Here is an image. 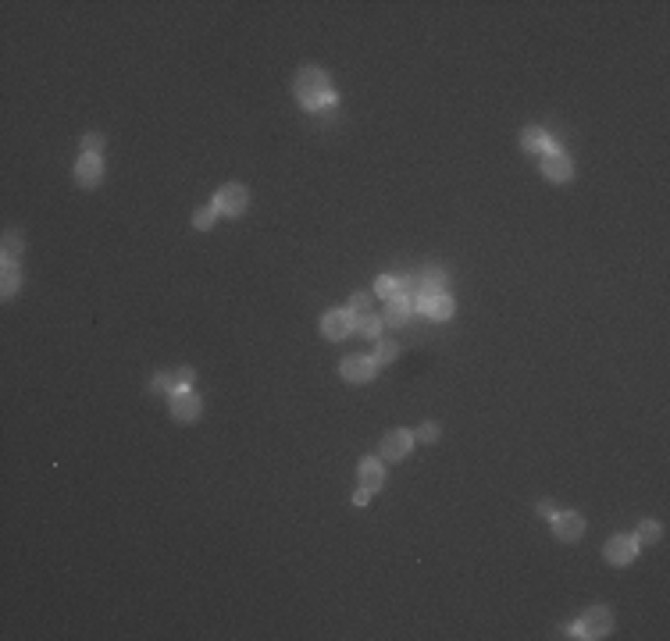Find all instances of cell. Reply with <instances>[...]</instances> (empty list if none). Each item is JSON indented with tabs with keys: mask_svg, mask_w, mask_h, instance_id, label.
Wrapping results in <instances>:
<instances>
[{
	"mask_svg": "<svg viewBox=\"0 0 670 641\" xmlns=\"http://www.w3.org/2000/svg\"><path fill=\"white\" fill-rule=\"evenodd\" d=\"M200 396L193 392V389H179V392H171V417L179 421V424H193L196 417H200Z\"/></svg>",
	"mask_w": 670,
	"mask_h": 641,
	"instance_id": "5b68a950",
	"label": "cell"
},
{
	"mask_svg": "<svg viewBox=\"0 0 670 641\" xmlns=\"http://www.w3.org/2000/svg\"><path fill=\"white\" fill-rule=\"evenodd\" d=\"M357 332V317L350 313V310H328L324 317H321V335L328 339V343H343L346 335H353Z\"/></svg>",
	"mask_w": 670,
	"mask_h": 641,
	"instance_id": "7a4b0ae2",
	"label": "cell"
},
{
	"mask_svg": "<svg viewBox=\"0 0 670 641\" xmlns=\"http://www.w3.org/2000/svg\"><path fill=\"white\" fill-rule=\"evenodd\" d=\"M410 310H414V303H407L403 296H396V299H389V306H385L382 320H385V325H407Z\"/></svg>",
	"mask_w": 670,
	"mask_h": 641,
	"instance_id": "9a60e30c",
	"label": "cell"
},
{
	"mask_svg": "<svg viewBox=\"0 0 670 641\" xmlns=\"http://www.w3.org/2000/svg\"><path fill=\"white\" fill-rule=\"evenodd\" d=\"M214 221H218V207H214V203H211V207H200V210L193 214V228H200V232H207Z\"/></svg>",
	"mask_w": 670,
	"mask_h": 641,
	"instance_id": "603a6c76",
	"label": "cell"
},
{
	"mask_svg": "<svg viewBox=\"0 0 670 641\" xmlns=\"http://www.w3.org/2000/svg\"><path fill=\"white\" fill-rule=\"evenodd\" d=\"M382 481H385V467H382V460L364 456V460H361V488L378 492V488H382Z\"/></svg>",
	"mask_w": 670,
	"mask_h": 641,
	"instance_id": "4fadbf2b",
	"label": "cell"
},
{
	"mask_svg": "<svg viewBox=\"0 0 670 641\" xmlns=\"http://www.w3.org/2000/svg\"><path fill=\"white\" fill-rule=\"evenodd\" d=\"M542 175L560 185V182H570L574 164H570V157H567L563 150H549V153H542Z\"/></svg>",
	"mask_w": 670,
	"mask_h": 641,
	"instance_id": "52a82bcc",
	"label": "cell"
},
{
	"mask_svg": "<svg viewBox=\"0 0 670 641\" xmlns=\"http://www.w3.org/2000/svg\"><path fill=\"white\" fill-rule=\"evenodd\" d=\"M104 143H107V139H104L100 132H90V136H83V150H86L90 157H100V150H104Z\"/></svg>",
	"mask_w": 670,
	"mask_h": 641,
	"instance_id": "4316f807",
	"label": "cell"
},
{
	"mask_svg": "<svg viewBox=\"0 0 670 641\" xmlns=\"http://www.w3.org/2000/svg\"><path fill=\"white\" fill-rule=\"evenodd\" d=\"M18 253H22V235H18V232H8V235H4V260H18Z\"/></svg>",
	"mask_w": 670,
	"mask_h": 641,
	"instance_id": "484cf974",
	"label": "cell"
},
{
	"mask_svg": "<svg viewBox=\"0 0 670 641\" xmlns=\"http://www.w3.org/2000/svg\"><path fill=\"white\" fill-rule=\"evenodd\" d=\"M15 289H18V264L4 260V296H15Z\"/></svg>",
	"mask_w": 670,
	"mask_h": 641,
	"instance_id": "cb8c5ba5",
	"label": "cell"
},
{
	"mask_svg": "<svg viewBox=\"0 0 670 641\" xmlns=\"http://www.w3.org/2000/svg\"><path fill=\"white\" fill-rule=\"evenodd\" d=\"M353 502H357V506H368V502H371V492H368V488H361V492L353 495Z\"/></svg>",
	"mask_w": 670,
	"mask_h": 641,
	"instance_id": "4dcf8cb0",
	"label": "cell"
},
{
	"mask_svg": "<svg viewBox=\"0 0 670 641\" xmlns=\"http://www.w3.org/2000/svg\"><path fill=\"white\" fill-rule=\"evenodd\" d=\"M375 360L371 357H346L343 360V367H339V375L350 382V385H368L371 378H375Z\"/></svg>",
	"mask_w": 670,
	"mask_h": 641,
	"instance_id": "9c48e42d",
	"label": "cell"
},
{
	"mask_svg": "<svg viewBox=\"0 0 670 641\" xmlns=\"http://www.w3.org/2000/svg\"><path fill=\"white\" fill-rule=\"evenodd\" d=\"M382 325H385V320H382V317H371V313L357 317V332H361V335H368V339H378Z\"/></svg>",
	"mask_w": 670,
	"mask_h": 641,
	"instance_id": "d6986e66",
	"label": "cell"
},
{
	"mask_svg": "<svg viewBox=\"0 0 670 641\" xmlns=\"http://www.w3.org/2000/svg\"><path fill=\"white\" fill-rule=\"evenodd\" d=\"M659 524L656 520H642V527H638V534H634V542L638 545H652V542H659Z\"/></svg>",
	"mask_w": 670,
	"mask_h": 641,
	"instance_id": "7402d4cb",
	"label": "cell"
},
{
	"mask_svg": "<svg viewBox=\"0 0 670 641\" xmlns=\"http://www.w3.org/2000/svg\"><path fill=\"white\" fill-rule=\"evenodd\" d=\"M556 513H560V510H556V506H553L549 499H546V502H538V517H546V520H553Z\"/></svg>",
	"mask_w": 670,
	"mask_h": 641,
	"instance_id": "f546056e",
	"label": "cell"
},
{
	"mask_svg": "<svg viewBox=\"0 0 670 641\" xmlns=\"http://www.w3.org/2000/svg\"><path fill=\"white\" fill-rule=\"evenodd\" d=\"M553 534H556L560 542H578V538L585 534V520H581L578 513H556V517H553Z\"/></svg>",
	"mask_w": 670,
	"mask_h": 641,
	"instance_id": "8fae6325",
	"label": "cell"
},
{
	"mask_svg": "<svg viewBox=\"0 0 670 641\" xmlns=\"http://www.w3.org/2000/svg\"><path fill=\"white\" fill-rule=\"evenodd\" d=\"M396 357H400V346H396V343H378V350H375L371 360H375V367H385V364H393Z\"/></svg>",
	"mask_w": 670,
	"mask_h": 641,
	"instance_id": "ffe728a7",
	"label": "cell"
},
{
	"mask_svg": "<svg viewBox=\"0 0 670 641\" xmlns=\"http://www.w3.org/2000/svg\"><path fill=\"white\" fill-rule=\"evenodd\" d=\"M100 175H104V164H100V157H90V153H83V157H79V164H75V182H79L83 189H93V185L100 182Z\"/></svg>",
	"mask_w": 670,
	"mask_h": 641,
	"instance_id": "7c38bea8",
	"label": "cell"
},
{
	"mask_svg": "<svg viewBox=\"0 0 670 641\" xmlns=\"http://www.w3.org/2000/svg\"><path fill=\"white\" fill-rule=\"evenodd\" d=\"M375 296H382V299H396V296H400V278L382 274V278L375 281Z\"/></svg>",
	"mask_w": 670,
	"mask_h": 641,
	"instance_id": "ac0fdd59",
	"label": "cell"
},
{
	"mask_svg": "<svg viewBox=\"0 0 670 641\" xmlns=\"http://www.w3.org/2000/svg\"><path fill=\"white\" fill-rule=\"evenodd\" d=\"M410 446H414V431H403V428H396V431H389L385 438H382V460H403L407 453H410Z\"/></svg>",
	"mask_w": 670,
	"mask_h": 641,
	"instance_id": "30bf717a",
	"label": "cell"
},
{
	"mask_svg": "<svg viewBox=\"0 0 670 641\" xmlns=\"http://www.w3.org/2000/svg\"><path fill=\"white\" fill-rule=\"evenodd\" d=\"M296 100L307 107V111H324L335 104V90L328 82V75L321 68H299L296 75Z\"/></svg>",
	"mask_w": 670,
	"mask_h": 641,
	"instance_id": "6da1fadb",
	"label": "cell"
},
{
	"mask_svg": "<svg viewBox=\"0 0 670 641\" xmlns=\"http://www.w3.org/2000/svg\"><path fill=\"white\" fill-rule=\"evenodd\" d=\"M418 306H421V313H425V317H432V320H450V317L457 313V303H453V296H450V292L421 296V299H418Z\"/></svg>",
	"mask_w": 670,
	"mask_h": 641,
	"instance_id": "ba28073f",
	"label": "cell"
},
{
	"mask_svg": "<svg viewBox=\"0 0 670 641\" xmlns=\"http://www.w3.org/2000/svg\"><path fill=\"white\" fill-rule=\"evenodd\" d=\"M214 207H218V214H225V217H239V214L250 207V193H246L243 185L228 182V185H221V189L214 193Z\"/></svg>",
	"mask_w": 670,
	"mask_h": 641,
	"instance_id": "3957f363",
	"label": "cell"
},
{
	"mask_svg": "<svg viewBox=\"0 0 670 641\" xmlns=\"http://www.w3.org/2000/svg\"><path fill=\"white\" fill-rule=\"evenodd\" d=\"M602 556H606V563H613V566H627V563L638 556L634 534H613V538L602 545Z\"/></svg>",
	"mask_w": 670,
	"mask_h": 641,
	"instance_id": "277c9868",
	"label": "cell"
},
{
	"mask_svg": "<svg viewBox=\"0 0 670 641\" xmlns=\"http://www.w3.org/2000/svg\"><path fill=\"white\" fill-rule=\"evenodd\" d=\"M400 296L418 306V299H421V274H403L400 278Z\"/></svg>",
	"mask_w": 670,
	"mask_h": 641,
	"instance_id": "e0dca14e",
	"label": "cell"
},
{
	"mask_svg": "<svg viewBox=\"0 0 670 641\" xmlns=\"http://www.w3.org/2000/svg\"><path fill=\"white\" fill-rule=\"evenodd\" d=\"M521 146H524L528 153H549V150H556L553 139H549L542 129H535V125H528V129L521 132Z\"/></svg>",
	"mask_w": 670,
	"mask_h": 641,
	"instance_id": "5bb4252c",
	"label": "cell"
},
{
	"mask_svg": "<svg viewBox=\"0 0 670 641\" xmlns=\"http://www.w3.org/2000/svg\"><path fill=\"white\" fill-rule=\"evenodd\" d=\"M446 292V271L442 267H425L421 271V296H435Z\"/></svg>",
	"mask_w": 670,
	"mask_h": 641,
	"instance_id": "2e32d148",
	"label": "cell"
},
{
	"mask_svg": "<svg viewBox=\"0 0 670 641\" xmlns=\"http://www.w3.org/2000/svg\"><path fill=\"white\" fill-rule=\"evenodd\" d=\"M578 627H581V637H606L610 627H613V616H610L606 605H592V609L578 620Z\"/></svg>",
	"mask_w": 670,
	"mask_h": 641,
	"instance_id": "8992f818",
	"label": "cell"
},
{
	"mask_svg": "<svg viewBox=\"0 0 670 641\" xmlns=\"http://www.w3.org/2000/svg\"><path fill=\"white\" fill-rule=\"evenodd\" d=\"M168 378H171V392H179V389H193L196 371L193 367H179V371H168Z\"/></svg>",
	"mask_w": 670,
	"mask_h": 641,
	"instance_id": "44dd1931",
	"label": "cell"
},
{
	"mask_svg": "<svg viewBox=\"0 0 670 641\" xmlns=\"http://www.w3.org/2000/svg\"><path fill=\"white\" fill-rule=\"evenodd\" d=\"M150 389H154V392H171V378H168V375H154Z\"/></svg>",
	"mask_w": 670,
	"mask_h": 641,
	"instance_id": "f1b7e54d",
	"label": "cell"
},
{
	"mask_svg": "<svg viewBox=\"0 0 670 641\" xmlns=\"http://www.w3.org/2000/svg\"><path fill=\"white\" fill-rule=\"evenodd\" d=\"M414 438H421V442H435V438H439V424H435V421H425V424L418 428Z\"/></svg>",
	"mask_w": 670,
	"mask_h": 641,
	"instance_id": "83f0119b",
	"label": "cell"
},
{
	"mask_svg": "<svg viewBox=\"0 0 670 641\" xmlns=\"http://www.w3.org/2000/svg\"><path fill=\"white\" fill-rule=\"evenodd\" d=\"M368 306H371V292H353L346 310H350L353 317H364V313H368Z\"/></svg>",
	"mask_w": 670,
	"mask_h": 641,
	"instance_id": "d4e9b609",
	"label": "cell"
}]
</instances>
